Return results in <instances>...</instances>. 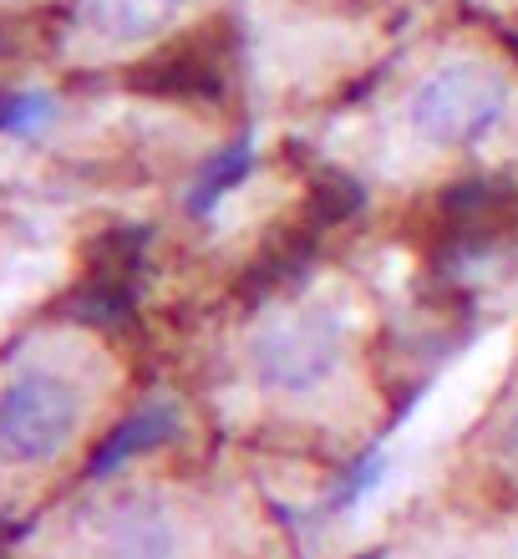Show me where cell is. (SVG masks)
<instances>
[{
	"instance_id": "1",
	"label": "cell",
	"mask_w": 518,
	"mask_h": 559,
	"mask_svg": "<svg viewBox=\"0 0 518 559\" xmlns=\"http://www.w3.org/2000/svg\"><path fill=\"white\" fill-rule=\"evenodd\" d=\"M244 371L254 392L290 417H326L346 407L361 377V336L351 306L341 300H296L254 325L244 346Z\"/></svg>"
},
{
	"instance_id": "2",
	"label": "cell",
	"mask_w": 518,
	"mask_h": 559,
	"mask_svg": "<svg viewBox=\"0 0 518 559\" xmlns=\"http://www.w3.org/2000/svg\"><path fill=\"white\" fill-rule=\"evenodd\" d=\"M97 382L72 352H21L0 371V468L41 473L87 438Z\"/></svg>"
},
{
	"instance_id": "3",
	"label": "cell",
	"mask_w": 518,
	"mask_h": 559,
	"mask_svg": "<svg viewBox=\"0 0 518 559\" xmlns=\"http://www.w3.org/2000/svg\"><path fill=\"white\" fill-rule=\"evenodd\" d=\"M508 112L514 82L489 61L458 57L417 76L401 103V128L422 153H473L504 128Z\"/></svg>"
},
{
	"instance_id": "4",
	"label": "cell",
	"mask_w": 518,
	"mask_h": 559,
	"mask_svg": "<svg viewBox=\"0 0 518 559\" xmlns=\"http://www.w3.org/2000/svg\"><path fill=\"white\" fill-rule=\"evenodd\" d=\"M82 559H193L189 509L153 484L107 493L76 530Z\"/></svg>"
},
{
	"instance_id": "5",
	"label": "cell",
	"mask_w": 518,
	"mask_h": 559,
	"mask_svg": "<svg viewBox=\"0 0 518 559\" xmlns=\"http://www.w3.org/2000/svg\"><path fill=\"white\" fill-rule=\"evenodd\" d=\"M193 0H82V31L112 51H133L183 21Z\"/></svg>"
},
{
	"instance_id": "6",
	"label": "cell",
	"mask_w": 518,
	"mask_h": 559,
	"mask_svg": "<svg viewBox=\"0 0 518 559\" xmlns=\"http://www.w3.org/2000/svg\"><path fill=\"white\" fill-rule=\"evenodd\" d=\"M483 453H489L498 468L518 473V377L504 386V397L493 402L489 423H483Z\"/></svg>"
}]
</instances>
